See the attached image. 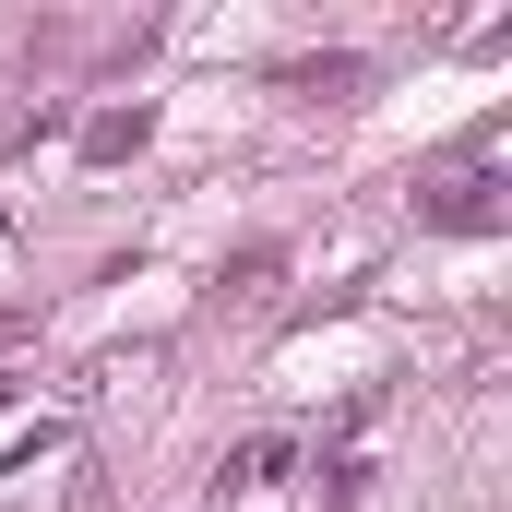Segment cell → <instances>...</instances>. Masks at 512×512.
Segmentation results:
<instances>
[{"label":"cell","mask_w":512,"mask_h":512,"mask_svg":"<svg viewBox=\"0 0 512 512\" xmlns=\"http://www.w3.org/2000/svg\"><path fill=\"white\" fill-rule=\"evenodd\" d=\"M429 215H441V227H489V179H453V191H441Z\"/></svg>","instance_id":"1"}]
</instances>
